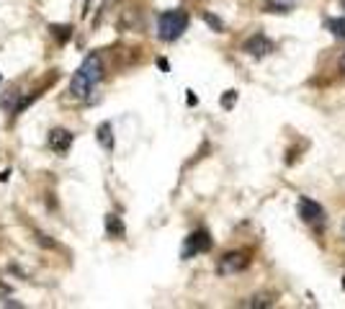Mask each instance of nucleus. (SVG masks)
I'll return each instance as SVG.
<instances>
[{"label": "nucleus", "mask_w": 345, "mask_h": 309, "mask_svg": "<svg viewBox=\"0 0 345 309\" xmlns=\"http://www.w3.org/2000/svg\"><path fill=\"white\" fill-rule=\"evenodd\" d=\"M103 80V59L93 52V54H88L85 59H83V65L78 67V72L72 75V80H70V93H72V98H88L93 90H96V85Z\"/></svg>", "instance_id": "f257e3e1"}, {"label": "nucleus", "mask_w": 345, "mask_h": 309, "mask_svg": "<svg viewBox=\"0 0 345 309\" xmlns=\"http://www.w3.org/2000/svg\"><path fill=\"white\" fill-rule=\"evenodd\" d=\"M188 28V13L175 8V11H165L158 18V36L163 42H175L183 36V31Z\"/></svg>", "instance_id": "f03ea898"}, {"label": "nucleus", "mask_w": 345, "mask_h": 309, "mask_svg": "<svg viewBox=\"0 0 345 309\" xmlns=\"http://www.w3.org/2000/svg\"><path fill=\"white\" fill-rule=\"evenodd\" d=\"M250 263H253V258H250L247 250H229V253H224L219 258L216 273L219 276H237V273H242V270L250 268Z\"/></svg>", "instance_id": "7ed1b4c3"}, {"label": "nucleus", "mask_w": 345, "mask_h": 309, "mask_svg": "<svg viewBox=\"0 0 345 309\" xmlns=\"http://www.w3.org/2000/svg\"><path fill=\"white\" fill-rule=\"evenodd\" d=\"M211 250V235L206 229H196L185 237V245H183V258H194V255H201V253H209Z\"/></svg>", "instance_id": "20e7f679"}, {"label": "nucleus", "mask_w": 345, "mask_h": 309, "mask_svg": "<svg viewBox=\"0 0 345 309\" xmlns=\"http://www.w3.org/2000/svg\"><path fill=\"white\" fill-rule=\"evenodd\" d=\"M276 49V44L268 39L265 34H255V36H250L247 42L242 44V52L247 54V57H255V59H263V57H268Z\"/></svg>", "instance_id": "39448f33"}, {"label": "nucleus", "mask_w": 345, "mask_h": 309, "mask_svg": "<svg viewBox=\"0 0 345 309\" xmlns=\"http://www.w3.org/2000/svg\"><path fill=\"white\" fill-rule=\"evenodd\" d=\"M299 217L306 222V224H325V209L315 201V199H309V196H301L299 199Z\"/></svg>", "instance_id": "423d86ee"}, {"label": "nucleus", "mask_w": 345, "mask_h": 309, "mask_svg": "<svg viewBox=\"0 0 345 309\" xmlns=\"http://www.w3.org/2000/svg\"><path fill=\"white\" fill-rule=\"evenodd\" d=\"M49 147H52V152L65 154V152L72 147V132H67V129H52V134H49Z\"/></svg>", "instance_id": "0eeeda50"}, {"label": "nucleus", "mask_w": 345, "mask_h": 309, "mask_svg": "<svg viewBox=\"0 0 345 309\" xmlns=\"http://www.w3.org/2000/svg\"><path fill=\"white\" fill-rule=\"evenodd\" d=\"M106 232H108V237H124L127 227L116 214H106Z\"/></svg>", "instance_id": "6e6552de"}, {"label": "nucleus", "mask_w": 345, "mask_h": 309, "mask_svg": "<svg viewBox=\"0 0 345 309\" xmlns=\"http://www.w3.org/2000/svg\"><path fill=\"white\" fill-rule=\"evenodd\" d=\"M96 134H98V142H101V147L103 149H113V129H111V124L108 121H103L98 129H96Z\"/></svg>", "instance_id": "1a4fd4ad"}, {"label": "nucleus", "mask_w": 345, "mask_h": 309, "mask_svg": "<svg viewBox=\"0 0 345 309\" xmlns=\"http://www.w3.org/2000/svg\"><path fill=\"white\" fill-rule=\"evenodd\" d=\"M294 6H296V0H265L268 13H289Z\"/></svg>", "instance_id": "9d476101"}, {"label": "nucleus", "mask_w": 345, "mask_h": 309, "mask_svg": "<svg viewBox=\"0 0 345 309\" xmlns=\"http://www.w3.org/2000/svg\"><path fill=\"white\" fill-rule=\"evenodd\" d=\"M273 304H276V299L268 296V294H255V296H250L247 301H240V306H258V309L273 306Z\"/></svg>", "instance_id": "9b49d317"}, {"label": "nucleus", "mask_w": 345, "mask_h": 309, "mask_svg": "<svg viewBox=\"0 0 345 309\" xmlns=\"http://www.w3.org/2000/svg\"><path fill=\"white\" fill-rule=\"evenodd\" d=\"M325 26H327V31H330L332 36L345 39V16H340V18H330Z\"/></svg>", "instance_id": "f8f14e48"}, {"label": "nucleus", "mask_w": 345, "mask_h": 309, "mask_svg": "<svg viewBox=\"0 0 345 309\" xmlns=\"http://www.w3.org/2000/svg\"><path fill=\"white\" fill-rule=\"evenodd\" d=\"M52 34H54V39L59 44H65V42H70V36H72V26H52Z\"/></svg>", "instance_id": "ddd939ff"}, {"label": "nucleus", "mask_w": 345, "mask_h": 309, "mask_svg": "<svg viewBox=\"0 0 345 309\" xmlns=\"http://www.w3.org/2000/svg\"><path fill=\"white\" fill-rule=\"evenodd\" d=\"M204 21L216 31V34H224V23H222V18L219 16H214V13H209V11H204Z\"/></svg>", "instance_id": "4468645a"}, {"label": "nucleus", "mask_w": 345, "mask_h": 309, "mask_svg": "<svg viewBox=\"0 0 345 309\" xmlns=\"http://www.w3.org/2000/svg\"><path fill=\"white\" fill-rule=\"evenodd\" d=\"M237 103V90H227L224 96H222V106L224 108H232Z\"/></svg>", "instance_id": "2eb2a0df"}, {"label": "nucleus", "mask_w": 345, "mask_h": 309, "mask_svg": "<svg viewBox=\"0 0 345 309\" xmlns=\"http://www.w3.org/2000/svg\"><path fill=\"white\" fill-rule=\"evenodd\" d=\"M36 242H39L42 248H49V250H54V248H57V242H54L49 235H42V232H36Z\"/></svg>", "instance_id": "dca6fc26"}, {"label": "nucleus", "mask_w": 345, "mask_h": 309, "mask_svg": "<svg viewBox=\"0 0 345 309\" xmlns=\"http://www.w3.org/2000/svg\"><path fill=\"white\" fill-rule=\"evenodd\" d=\"M340 70L345 72V54H342V59H340Z\"/></svg>", "instance_id": "f3484780"}, {"label": "nucleus", "mask_w": 345, "mask_h": 309, "mask_svg": "<svg viewBox=\"0 0 345 309\" xmlns=\"http://www.w3.org/2000/svg\"><path fill=\"white\" fill-rule=\"evenodd\" d=\"M342 289H345V281H342Z\"/></svg>", "instance_id": "a211bd4d"}, {"label": "nucleus", "mask_w": 345, "mask_h": 309, "mask_svg": "<svg viewBox=\"0 0 345 309\" xmlns=\"http://www.w3.org/2000/svg\"><path fill=\"white\" fill-rule=\"evenodd\" d=\"M342 6H345V0H342Z\"/></svg>", "instance_id": "6ab92c4d"}]
</instances>
